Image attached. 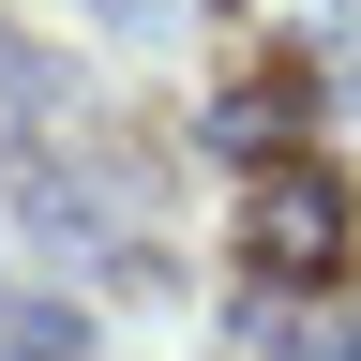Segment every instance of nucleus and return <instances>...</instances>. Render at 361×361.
Wrapping results in <instances>:
<instances>
[{
    "instance_id": "obj_1",
    "label": "nucleus",
    "mask_w": 361,
    "mask_h": 361,
    "mask_svg": "<svg viewBox=\"0 0 361 361\" xmlns=\"http://www.w3.org/2000/svg\"><path fill=\"white\" fill-rule=\"evenodd\" d=\"M241 256L271 271V286H316V271L346 256V180L331 166H271L256 211H241Z\"/></svg>"
},
{
    "instance_id": "obj_2",
    "label": "nucleus",
    "mask_w": 361,
    "mask_h": 361,
    "mask_svg": "<svg viewBox=\"0 0 361 361\" xmlns=\"http://www.w3.org/2000/svg\"><path fill=\"white\" fill-rule=\"evenodd\" d=\"M301 121H316V75H301V61H286V75H241V90L211 106V151H241V166H256V151H286Z\"/></svg>"
},
{
    "instance_id": "obj_3",
    "label": "nucleus",
    "mask_w": 361,
    "mask_h": 361,
    "mask_svg": "<svg viewBox=\"0 0 361 361\" xmlns=\"http://www.w3.org/2000/svg\"><path fill=\"white\" fill-rule=\"evenodd\" d=\"M16 361H75V316H61V301H30V316H16Z\"/></svg>"
},
{
    "instance_id": "obj_4",
    "label": "nucleus",
    "mask_w": 361,
    "mask_h": 361,
    "mask_svg": "<svg viewBox=\"0 0 361 361\" xmlns=\"http://www.w3.org/2000/svg\"><path fill=\"white\" fill-rule=\"evenodd\" d=\"M0 90H45V61H30V45H16V30H0Z\"/></svg>"
},
{
    "instance_id": "obj_5",
    "label": "nucleus",
    "mask_w": 361,
    "mask_h": 361,
    "mask_svg": "<svg viewBox=\"0 0 361 361\" xmlns=\"http://www.w3.org/2000/svg\"><path fill=\"white\" fill-rule=\"evenodd\" d=\"M106 16H121V0H106Z\"/></svg>"
}]
</instances>
